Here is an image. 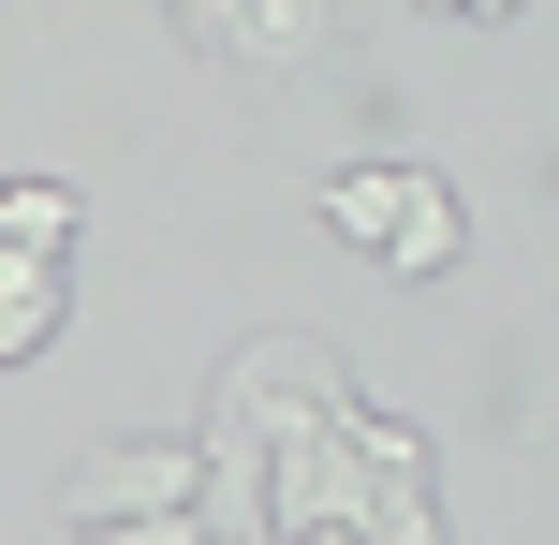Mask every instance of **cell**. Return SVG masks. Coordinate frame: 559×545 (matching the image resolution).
<instances>
[{"mask_svg":"<svg viewBox=\"0 0 559 545\" xmlns=\"http://www.w3.org/2000/svg\"><path fill=\"white\" fill-rule=\"evenodd\" d=\"M324 236H354L383 281H442V265L472 251L442 163H338V177H324Z\"/></svg>","mask_w":559,"mask_h":545,"instance_id":"obj_1","label":"cell"},{"mask_svg":"<svg viewBox=\"0 0 559 545\" xmlns=\"http://www.w3.org/2000/svg\"><path fill=\"white\" fill-rule=\"evenodd\" d=\"M59 501H74V531H104V517H177V501H206V442H104V458L59 472Z\"/></svg>","mask_w":559,"mask_h":545,"instance_id":"obj_2","label":"cell"},{"mask_svg":"<svg viewBox=\"0 0 559 545\" xmlns=\"http://www.w3.org/2000/svg\"><path fill=\"white\" fill-rule=\"evenodd\" d=\"M177 15H192V45H222L236 74H295L338 29V0H177Z\"/></svg>","mask_w":559,"mask_h":545,"instance_id":"obj_3","label":"cell"},{"mask_svg":"<svg viewBox=\"0 0 559 545\" xmlns=\"http://www.w3.org/2000/svg\"><path fill=\"white\" fill-rule=\"evenodd\" d=\"M59 310H74V265L59 251H0V369H29L59 340Z\"/></svg>","mask_w":559,"mask_h":545,"instance_id":"obj_4","label":"cell"},{"mask_svg":"<svg viewBox=\"0 0 559 545\" xmlns=\"http://www.w3.org/2000/svg\"><path fill=\"white\" fill-rule=\"evenodd\" d=\"M88 206L59 192V177H0V251H74Z\"/></svg>","mask_w":559,"mask_h":545,"instance_id":"obj_5","label":"cell"},{"mask_svg":"<svg viewBox=\"0 0 559 545\" xmlns=\"http://www.w3.org/2000/svg\"><path fill=\"white\" fill-rule=\"evenodd\" d=\"M74 545H222V517L177 501V517H104V531H74Z\"/></svg>","mask_w":559,"mask_h":545,"instance_id":"obj_6","label":"cell"},{"mask_svg":"<svg viewBox=\"0 0 559 545\" xmlns=\"http://www.w3.org/2000/svg\"><path fill=\"white\" fill-rule=\"evenodd\" d=\"M442 15H472V29H515V15H531V0H442Z\"/></svg>","mask_w":559,"mask_h":545,"instance_id":"obj_7","label":"cell"}]
</instances>
